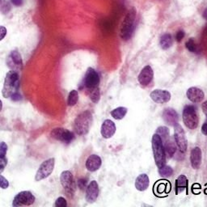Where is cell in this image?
Returning <instances> with one entry per match:
<instances>
[{
    "instance_id": "1",
    "label": "cell",
    "mask_w": 207,
    "mask_h": 207,
    "mask_svg": "<svg viewBox=\"0 0 207 207\" xmlns=\"http://www.w3.org/2000/svg\"><path fill=\"white\" fill-rule=\"evenodd\" d=\"M20 88V76L17 71L10 70L6 74L4 79V88L2 94L4 98H11V96L17 93Z\"/></svg>"
},
{
    "instance_id": "2",
    "label": "cell",
    "mask_w": 207,
    "mask_h": 207,
    "mask_svg": "<svg viewBox=\"0 0 207 207\" xmlns=\"http://www.w3.org/2000/svg\"><path fill=\"white\" fill-rule=\"evenodd\" d=\"M151 147L154 155V160L158 168L166 164V151L164 149L163 141L161 137L155 133L152 136Z\"/></svg>"
},
{
    "instance_id": "3",
    "label": "cell",
    "mask_w": 207,
    "mask_h": 207,
    "mask_svg": "<svg viewBox=\"0 0 207 207\" xmlns=\"http://www.w3.org/2000/svg\"><path fill=\"white\" fill-rule=\"evenodd\" d=\"M91 122H92V114L90 111L86 110L80 112L74 119V132L79 136L86 135L89 132Z\"/></svg>"
},
{
    "instance_id": "4",
    "label": "cell",
    "mask_w": 207,
    "mask_h": 207,
    "mask_svg": "<svg viewBox=\"0 0 207 207\" xmlns=\"http://www.w3.org/2000/svg\"><path fill=\"white\" fill-rule=\"evenodd\" d=\"M136 20V11L134 9H131L128 11L121 23L120 36L123 41H129L133 35L134 30V25Z\"/></svg>"
},
{
    "instance_id": "5",
    "label": "cell",
    "mask_w": 207,
    "mask_h": 207,
    "mask_svg": "<svg viewBox=\"0 0 207 207\" xmlns=\"http://www.w3.org/2000/svg\"><path fill=\"white\" fill-rule=\"evenodd\" d=\"M60 182L67 193V196L69 198H73L76 189V186L74 183V176L71 172L67 170L62 172L60 175Z\"/></svg>"
},
{
    "instance_id": "6",
    "label": "cell",
    "mask_w": 207,
    "mask_h": 207,
    "mask_svg": "<svg viewBox=\"0 0 207 207\" xmlns=\"http://www.w3.org/2000/svg\"><path fill=\"white\" fill-rule=\"evenodd\" d=\"M183 121L189 130H194L198 126V116L193 105H186L183 109Z\"/></svg>"
},
{
    "instance_id": "7",
    "label": "cell",
    "mask_w": 207,
    "mask_h": 207,
    "mask_svg": "<svg viewBox=\"0 0 207 207\" xmlns=\"http://www.w3.org/2000/svg\"><path fill=\"white\" fill-rule=\"evenodd\" d=\"M55 166V159L49 158L43 162L40 165L39 168L36 172L35 180L36 181H41L44 179H46L49 175L53 173Z\"/></svg>"
},
{
    "instance_id": "8",
    "label": "cell",
    "mask_w": 207,
    "mask_h": 207,
    "mask_svg": "<svg viewBox=\"0 0 207 207\" xmlns=\"http://www.w3.org/2000/svg\"><path fill=\"white\" fill-rule=\"evenodd\" d=\"M50 136L53 139L66 144L70 143L74 139V133L69 130L62 127H57L51 130Z\"/></svg>"
},
{
    "instance_id": "9",
    "label": "cell",
    "mask_w": 207,
    "mask_h": 207,
    "mask_svg": "<svg viewBox=\"0 0 207 207\" xmlns=\"http://www.w3.org/2000/svg\"><path fill=\"white\" fill-rule=\"evenodd\" d=\"M35 201V196L30 191H21L15 196L12 201V206H28L34 203Z\"/></svg>"
},
{
    "instance_id": "10",
    "label": "cell",
    "mask_w": 207,
    "mask_h": 207,
    "mask_svg": "<svg viewBox=\"0 0 207 207\" xmlns=\"http://www.w3.org/2000/svg\"><path fill=\"white\" fill-rule=\"evenodd\" d=\"M99 84H100V76L97 71L91 67H88L84 78V83H83L85 90L99 88Z\"/></svg>"
},
{
    "instance_id": "11",
    "label": "cell",
    "mask_w": 207,
    "mask_h": 207,
    "mask_svg": "<svg viewBox=\"0 0 207 207\" xmlns=\"http://www.w3.org/2000/svg\"><path fill=\"white\" fill-rule=\"evenodd\" d=\"M174 130V140L175 141V143L177 145V147L183 153H185L187 151L188 147V142L186 138L185 133L183 130L182 126L177 124L175 127Z\"/></svg>"
},
{
    "instance_id": "12",
    "label": "cell",
    "mask_w": 207,
    "mask_h": 207,
    "mask_svg": "<svg viewBox=\"0 0 207 207\" xmlns=\"http://www.w3.org/2000/svg\"><path fill=\"white\" fill-rule=\"evenodd\" d=\"M7 65L9 69L15 71H20L23 68V60L20 53L17 50H12L7 58Z\"/></svg>"
},
{
    "instance_id": "13",
    "label": "cell",
    "mask_w": 207,
    "mask_h": 207,
    "mask_svg": "<svg viewBox=\"0 0 207 207\" xmlns=\"http://www.w3.org/2000/svg\"><path fill=\"white\" fill-rule=\"evenodd\" d=\"M99 196V185L96 180H91L88 185L85 193V198L88 203H94Z\"/></svg>"
},
{
    "instance_id": "14",
    "label": "cell",
    "mask_w": 207,
    "mask_h": 207,
    "mask_svg": "<svg viewBox=\"0 0 207 207\" xmlns=\"http://www.w3.org/2000/svg\"><path fill=\"white\" fill-rule=\"evenodd\" d=\"M150 97L156 104H165L170 101L172 95L171 93L167 90L155 89L151 91Z\"/></svg>"
},
{
    "instance_id": "15",
    "label": "cell",
    "mask_w": 207,
    "mask_h": 207,
    "mask_svg": "<svg viewBox=\"0 0 207 207\" xmlns=\"http://www.w3.org/2000/svg\"><path fill=\"white\" fill-rule=\"evenodd\" d=\"M153 78H154V71L152 70L151 66L147 65L142 69L141 72L138 76V80L142 86L145 87V86H147L151 84Z\"/></svg>"
},
{
    "instance_id": "16",
    "label": "cell",
    "mask_w": 207,
    "mask_h": 207,
    "mask_svg": "<svg viewBox=\"0 0 207 207\" xmlns=\"http://www.w3.org/2000/svg\"><path fill=\"white\" fill-rule=\"evenodd\" d=\"M162 117L164 122L170 126L175 127L178 124L179 116L175 109L172 108H166L163 112Z\"/></svg>"
},
{
    "instance_id": "17",
    "label": "cell",
    "mask_w": 207,
    "mask_h": 207,
    "mask_svg": "<svg viewBox=\"0 0 207 207\" xmlns=\"http://www.w3.org/2000/svg\"><path fill=\"white\" fill-rule=\"evenodd\" d=\"M116 130V128L115 123L111 120L106 119L102 123L101 128H100V133L104 138L109 139L115 134Z\"/></svg>"
},
{
    "instance_id": "18",
    "label": "cell",
    "mask_w": 207,
    "mask_h": 207,
    "mask_svg": "<svg viewBox=\"0 0 207 207\" xmlns=\"http://www.w3.org/2000/svg\"><path fill=\"white\" fill-rule=\"evenodd\" d=\"M102 164L101 158L97 154H91L88 156V158L85 163V167L88 172H94L100 168Z\"/></svg>"
},
{
    "instance_id": "19",
    "label": "cell",
    "mask_w": 207,
    "mask_h": 207,
    "mask_svg": "<svg viewBox=\"0 0 207 207\" xmlns=\"http://www.w3.org/2000/svg\"><path fill=\"white\" fill-rule=\"evenodd\" d=\"M186 95L190 101L193 103H199L202 101L205 98V94L203 91L198 88H190L186 92Z\"/></svg>"
},
{
    "instance_id": "20",
    "label": "cell",
    "mask_w": 207,
    "mask_h": 207,
    "mask_svg": "<svg viewBox=\"0 0 207 207\" xmlns=\"http://www.w3.org/2000/svg\"><path fill=\"white\" fill-rule=\"evenodd\" d=\"M149 185H150V179L147 174L142 173V174L138 175V177L135 180V183H134V186L138 191L143 192L145 190L147 189Z\"/></svg>"
},
{
    "instance_id": "21",
    "label": "cell",
    "mask_w": 207,
    "mask_h": 207,
    "mask_svg": "<svg viewBox=\"0 0 207 207\" xmlns=\"http://www.w3.org/2000/svg\"><path fill=\"white\" fill-rule=\"evenodd\" d=\"M190 163L193 168L198 169L201 163V151L198 147L192 149L190 153Z\"/></svg>"
},
{
    "instance_id": "22",
    "label": "cell",
    "mask_w": 207,
    "mask_h": 207,
    "mask_svg": "<svg viewBox=\"0 0 207 207\" xmlns=\"http://www.w3.org/2000/svg\"><path fill=\"white\" fill-rule=\"evenodd\" d=\"M163 142H164L163 145H164L166 154L168 156L169 158H172V156L175 154V151H176V148H177V145L175 143V141H173L170 138H168L167 140L163 141Z\"/></svg>"
},
{
    "instance_id": "23",
    "label": "cell",
    "mask_w": 207,
    "mask_h": 207,
    "mask_svg": "<svg viewBox=\"0 0 207 207\" xmlns=\"http://www.w3.org/2000/svg\"><path fill=\"white\" fill-rule=\"evenodd\" d=\"M187 178L185 175H180L175 180V193L178 195L182 193L184 190L187 188Z\"/></svg>"
},
{
    "instance_id": "24",
    "label": "cell",
    "mask_w": 207,
    "mask_h": 207,
    "mask_svg": "<svg viewBox=\"0 0 207 207\" xmlns=\"http://www.w3.org/2000/svg\"><path fill=\"white\" fill-rule=\"evenodd\" d=\"M127 112H128L127 108L121 106V107H117L116 109H112L111 112H110V114H111V116H112L113 119L121 120L126 116Z\"/></svg>"
},
{
    "instance_id": "25",
    "label": "cell",
    "mask_w": 207,
    "mask_h": 207,
    "mask_svg": "<svg viewBox=\"0 0 207 207\" xmlns=\"http://www.w3.org/2000/svg\"><path fill=\"white\" fill-rule=\"evenodd\" d=\"M172 43H173V39H172V35L169 33H165L160 37L159 45L162 49L164 50L168 49L172 46Z\"/></svg>"
},
{
    "instance_id": "26",
    "label": "cell",
    "mask_w": 207,
    "mask_h": 207,
    "mask_svg": "<svg viewBox=\"0 0 207 207\" xmlns=\"http://www.w3.org/2000/svg\"><path fill=\"white\" fill-rule=\"evenodd\" d=\"M87 94L89 96V98L91 101L95 104H97L100 100V88H95L93 89H89V90H86Z\"/></svg>"
},
{
    "instance_id": "27",
    "label": "cell",
    "mask_w": 207,
    "mask_h": 207,
    "mask_svg": "<svg viewBox=\"0 0 207 207\" xmlns=\"http://www.w3.org/2000/svg\"><path fill=\"white\" fill-rule=\"evenodd\" d=\"M185 46L186 48L188 49V50L190 51V52H192V53H199L201 52L200 46L196 44V41H194V39L193 38L189 39V41L186 42Z\"/></svg>"
},
{
    "instance_id": "28",
    "label": "cell",
    "mask_w": 207,
    "mask_h": 207,
    "mask_svg": "<svg viewBox=\"0 0 207 207\" xmlns=\"http://www.w3.org/2000/svg\"><path fill=\"white\" fill-rule=\"evenodd\" d=\"M79 100V93L76 90H72L69 93L68 97H67V105L68 106L73 107L77 104Z\"/></svg>"
},
{
    "instance_id": "29",
    "label": "cell",
    "mask_w": 207,
    "mask_h": 207,
    "mask_svg": "<svg viewBox=\"0 0 207 207\" xmlns=\"http://www.w3.org/2000/svg\"><path fill=\"white\" fill-rule=\"evenodd\" d=\"M159 174L161 177L168 178L170 176H172V175L173 174V169L168 165L165 164L159 168Z\"/></svg>"
},
{
    "instance_id": "30",
    "label": "cell",
    "mask_w": 207,
    "mask_h": 207,
    "mask_svg": "<svg viewBox=\"0 0 207 207\" xmlns=\"http://www.w3.org/2000/svg\"><path fill=\"white\" fill-rule=\"evenodd\" d=\"M156 133L159 134L161 138L163 139V141L167 140L169 138V130L168 127L166 126H159L157 128L156 130Z\"/></svg>"
},
{
    "instance_id": "31",
    "label": "cell",
    "mask_w": 207,
    "mask_h": 207,
    "mask_svg": "<svg viewBox=\"0 0 207 207\" xmlns=\"http://www.w3.org/2000/svg\"><path fill=\"white\" fill-rule=\"evenodd\" d=\"M67 206V200L64 198L63 196H59L58 197L55 201L54 206L55 207H66Z\"/></svg>"
},
{
    "instance_id": "32",
    "label": "cell",
    "mask_w": 207,
    "mask_h": 207,
    "mask_svg": "<svg viewBox=\"0 0 207 207\" xmlns=\"http://www.w3.org/2000/svg\"><path fill=\"white\" fill-rule=\"evenodd\" d=\"M7 151V145L4 142H2L0 144V159L6 158Z\"/></svg>"
},
{
    "instance_id": "33",
    "label": "cell",
    "mask_w": 207,
    "mask_h": 207,
    "mask_svg": "<svg viewBox=\"0 0 207 207\" xmlns=\"http://www.w3.org/2000/svg\"><path fill=\"white\" fill-rule=\"evenodd\" d=\"M0 179H1V180H0V186H1V188L3 189H7L9 187V181L3 175H0Z\"/></svg>"
},
{
    "instance_id": "34",
    "label": "cell",
    "mask_w": 207,
    "mask_h": 207,
    "mask_svg": "<svg viewBox=\"0 0 207 207\" xmlns=\"http://www.w3.org/2000/svg\"><path fill=\"white\" fill-rule=\"evenodd\" d=\"M78 186L81 190H84V189H87V180L85 179H79L78 180Z\"/></svg>"
},
{
    "instance_id": "35",
    "label": "cell",
    "mask_w": 207,
    "mask_h": 207,
    "mask_svg": "<svg viewBox=\"0 0 207 207\" xmlns=\"http://www.w3.org/2000/svg\"><path fill=\"white\" fill-rule=\"evenodd\" d=\"M185 37V32L180 30V31H178L176 32V35H175V40L178 41V42H180L182 41V39Z\"/></svg>"
},
{
    "instance_id": "36",
    "label": "cell",
    "mask_w": 207,
    "mask_h": 207,
    "mask_svg": "<svg viewBox=\"0 0 207 207\" xmlns=\"http://www.w3.org/2000/svg\"><path fill=\"white\" fill-rule=\"evenodd\" d=\"M7 164V158H4V159H0V167H1V173L4 172V168L6 167V165Z\"/></svg>"
},
{
    "instance_id": "37",
    "label": "cell",
    "mask_w": 207,
    "mask_h": 207,
    "mask_svg": "<svg viewBox=\"0 0 207 207\" xmlns=\"http://www.w3.org/2000/svg\"><path fill=\"white\" fill-rule=\"evenodd\" d=\"M201 109H202V111H203L204 114L207 116V100L204 102L203 104H202V105H201Z\"/></svg>"
},
{
    "instance_id": "38",
    "label": "cell",
    "mask_w": 207,
    "mask_h": 207,
    "mask_svg": "<svg viewBox=\"0 0 207 207\" xmlns=\"http://www.w3.org/2000/svg\"><path fill=\"white\" fill-rule=\"evenodd\" d=\"M6 34H7V29L4 28V26H2L1 27V40H3Z\"/></svg>"
},
{
    "instance_id": "39",
    "label": "cell",
    "mask_w": 207,
    "mask_h": 207,
    "mask_svg": "<svg viewBox=\"0 0 207 207\" xmlns=\"http://www.w3.org/2000/svg\"><path fill=\"white\" fill-rule=\"evenodd\" d=\"M201 133L207 136V122L202 125V126H201Z\"/></svg>"
},
{
    "instance_id": "40",
    "label": "cell",
    "mask_w": 207,
    "mask_h": 207,
    "mask_svg": "<svg viewBox=\"0 0 207 207\" xmlns=\"http://www.w3.org/2000/svg\"><path fill=\"white\" fill-rule=\"evenodd\" d=\"M11 3L14 4L15 6H20L23 4L22 0H11Z\"/></svg>"
},
{
    "instance_id": "41",
    "label": "cell",
    "mask_w": 207,
    "mask_h": 207,
    "mask_svg": "<svg viewBox=\"0 0 207 207\" xmlns=\"http://www.w3.org/2000/svg\"><path fill=\"white\" fill-rule=\"evenodd\" d=\"M203 17L205 18V19H206L207 20V8L204 11V12H203Z\"/></svg>"
}]
</instances>
